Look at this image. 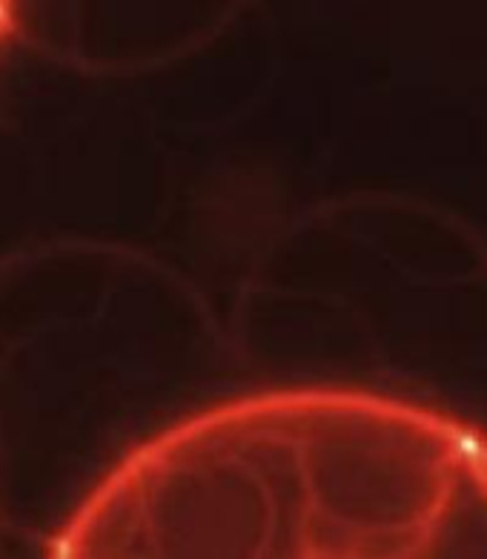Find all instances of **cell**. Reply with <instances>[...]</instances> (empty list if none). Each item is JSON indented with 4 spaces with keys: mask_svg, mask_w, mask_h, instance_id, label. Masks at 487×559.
<instances>
[{
    "mask_svg": "<svg viewBox=\"0 0 487 559\" xmlns=\"http://www.w3.org/2000/svg\"><path fill=\"white\" fill-rule=\"evenodd\" d=\"M63 559H487V433L353 388L229 399L132 448Z\"/></svg>",
    "mask_w": 487,
    "mask_h": 559,
    "instance_id": "obj_1",
    "label": "cell"
}]
</instances>
